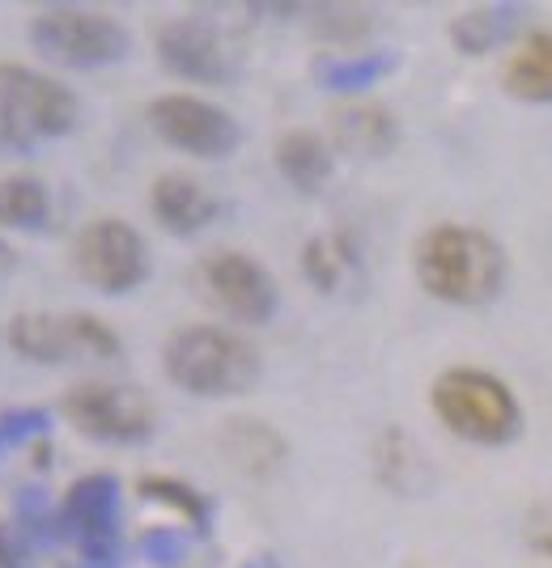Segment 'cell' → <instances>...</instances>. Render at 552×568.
<instances>
[{
  "label": "cell",
  "mask_w": 552,
  "mask_h": 568,
  "mask_svg": "<svg viewBox=\"0 0 552 568\" xmlns=\"http://www.w3.org/2000/svg\"><path fill=\"white\" fill-rule=\"evenodd\" d=\"M416 281L446 306H489L510 281V260L502 242L472 225H433L416 242Z\"/></svg>",
  "instance_id": "obj_1"
},
{
  "label": "cell",
  "mask_w": 552,
  "mask_h": 568,
  "mask_svg": "<svg viewBox=\"0 0 552 568\" xmlns=\"http://www.w3.org/2000/svg\"><path fill=\"white\" fill-rule=\"evenodd\" d=\"M430 407L459 442H472L484 450H502L510 442H519V433H523V403L489 369L455 365V369L438 374Z\"/></svg>",
  "instance_id": "obj_2"
},
{
  "label": "cell",
  "mask_w": 552,
  "mask_h": 568,
  "mask_svg": "<svg viewBox=\"0 0 552 568\" xmlns=\"http://www.w3.org/2000/svg\"><path fill=\"white\" fill-rule=\"evenodd\" d=\"M162 369L167 378L200 399H234L255 390V382L264 374L260 353L239 339L234 332L221 327H179L162 348Z\"/></svg>",
  "instance_id": "obj_3"
},
{
  "label": "cell",
  "mask_w": 552,
  "mask_h": 568,
  "mask_svg": "<svg viewBox=\"0 0 552 568\" xmlns=\"http://www.w3.org/2000/svg\"><path fill=\"white\" fill-rule=\"evenodd\" d=\"M30 43L43 60L64 69H107L132 51L128 30L111 13L81 9V4L39 9V18L30 22Z\"/></svg>",
  "instance_id": "obj_4"
},
{
  "label": "cell",
  "mask_w": 552,
  "mask_h": 568,
  "mask_svg": "<svg viewBox=\"0 0 552 568\" xmlns=\"http://www.w3.org/2000/svg\"><path fill=\"white\" fill-rule=\"evenodd\" d=\"M60 416L81 437L107 442V446H141L158 428V412H153V403L144 399V390L120 386V382L72 386L69 395L60 399Z\"/></svg>",
  "instance_id": "obj_5"
},
{
  "label": "cell",
  "mask_w": 552,
  "mask_h": 568,
  "mask_svg": "<svg viewBox=\"0 0 552 568\" xmlns=\"http://www.w3.org/2000/svg\"><path fill=\"white\" fill-rule=\"evenodd\" d=\"M72 263L81 272V281L107 293V297H123V293H137L149 272H153V260H149V246L144 237L120 221V216H102V221H90L81 234H77V246H72Z\"/></svg>",
  "instance_id": "obj_6"
},
{
  "label": "cell",
  "mask_w": 552,
  "mask_h": 568,
  "mask_svg": "<svg viewBox=\"0 0 552 568\" xmlns=\"http://www.w3.org/2000/svg\"><path fill=\"white\" fill-rule=\"evenodd\" d=\"M195 284L204 293V302L221 314H230L234 323L247 327H264L281 310V284L260 260L242 255V251H213L195 267Z\"/></svg>",
  "instance_id": "obj_7"
},
{
  "label": "cell",
  "mask_w": 552,
  "mask_h": 568,
  "mask_svg": "<svg viewBox=\"0 0 552 568\" xmlns=\"http://www.w3.org/2000/svg\"><path fill=\"white\" fill-rule=\"evenodd\" d=\"M13 353L34 365H64L77 356L111 361L120 356V335L111 332L94 314H34L26 310L9 323Z\"/></svg>",
  "instance_id": "obj_8"
},
{
  "label": "cell",
  "mask_w": 552,
  "mask_h": 568,
  "mask_svg": "<svg viewBox=\"0 0 552 568\" xmlns=\"http://www.w3.org/2000/svg\"><path fill=\"white\" fill-rule=\"evenodd\" d=\"M69 539L81 547V568H120V479L116 475H86L69 488L60 505Z\"/></svg>",
  "instance_id": "obj_9"
},
{
  "label": "cell",
  "mask_w": 552,
  "mask_h": 568,
  "mask_svg": "<svg viewBox=\"0 0 552 568\" xmlns=\"http://www.w3.org/2000/svg\"><path fill=\"white\" fill-rule=\"evenodd\" d=\"M149 128L179 153L192 158H230L242 141L239 119L195 94H167L149 106Z\"/></svg>",
  "instance_id": "obj_10"
},
{
  "label": "cell",
  "mask_w": 552,
  "mask_h": 568,
  "mask_svg": "<svg viewBox=\"0 0 552 568\" xmlns=\"http://www.w3.org/2000/svg\"><path fill=\"white\" fill-rule=\"evenodd\" d=\"M0 106L22 123L30 141H56L77 128V98L69 85L26 64H0Z\"/></svg>",
  "instance_id": "obj_11"
},
{
  "label": "cell",
  "mask_w": 552,
  "mask_h": 568,
  "mask_svg": "<svg viewBox=\"0 0 552 568\" xmlns=\"http://www.w3.org/2000/svg\"><path fill=\"white\" fill-rule=\"evenodd\" d=\"M158 60L162 69L200 81V85H230L239 77V55L225 43V34L217 26L200 18H174L158 30Z\"/></svg>",
  "instance_id": "obj_12"
},
{
  "label": "cell",
  "mask_w": 552,
  "mask_h": 568,
  "mask_svg": "<svg viewBox=\"0 0 552 568\" xmlns=\"http://www.w3.org/2000/svg\"><path fill=\"white\" fill-rule=\"evenodd\" d=\"M149 209L158 216V225L174 237H192L200 230H209L221 213L213 191L188 174H162L149 191Z\"/></svg>",
  "instance_id": "obj_13"
},
{
  "label": "cell",
  "mask_w": 552,
  "mask_h": 568,
  "mask_svg": "<svg viewBox=\"0 0 552 568\" xmlns=\"http://www.w3.org/2000/svg\"><path fill=\"white\" fill-rule=\"evenodd\" d=\"M332 136L340 149H349L358 158H387L400 141V123L387 106L353 102V106H340L332 115Z\"/></svg>",
  "instance_id": "obj_14"
},
{
  "label": "cell",
  "mask_w": 552,
  "mask_h": 568,
  "mask_svg": "<svg viewBox=\"0 0 552 568\" xmlns=\"http://www.w3.org/2000/svg\"><path fill=\"white\" fill-rule=\"evenodd\" d=\"M505 94H514L519 102H535L549 106L552 102V30H535L519 48L510 51L502 69Z\"/></svg>",
  "instance_id": "obj_15"
},
{
  "label": "cell",
  "mask_w": 552,
  "mask_h": 568,
  "mask_svg": "<svg viewBox=\"0 0 552 568\" xmlns=\"http://www.w3.org/2000/svg\"><path fill=\"white\" fill-rule=\"evenodd\" d=\"M523 18H528V4H476V9H463L451 22V43L463 55H484V51L510 43L519 34Z\"/></svg>",
  "instance_id": "obj_16"
},
{
  "label": "cell",
  "mask_w": 552,
  "mask_h": 568,
  "mask_svg": "<svg viewBox=\"0 0 552 568\" xmlns=\"http://www.w3.org/2000/svg\"><path fill=\"white\" fill-rule=\"evenodd\" d=\"M332 166H337V158H332V144L323 141L319 132H285L281 141H277V170L285 174L289 187L314 191L328 187V179H332Z\"/></svg>",
  "instance_id": "obj_17"
},
{
  "label": "cell",
  "mask_w": 552,
  "mask_h": 568,
  "mask_svg": "<svg viewBox=\"0 0 552 568\" xmlns=\"http://www.w3.org/2000/svg\"><path fill=\"white\" fill-rule=\"evenodd\" d=\"M395 69H400V55L383 48L358 51V55H319L314 81H319V90H332V94H361Z\"/></svg>",
  "instance_id": "obj_18"
},
{
  "label": "cell",
  "mask_w": 552,
  "mask_h": 568,
  "mask_svg": "<svg viewBox=\"0 0 552 568\" xmlns=\"http://www.w3.org/2000/svg\"><path fill=\"white\" fill-rule=\"evenodd\" d=\"M0 225L18 234H43L51 225L48 183L34 174H9L0 179Z\"/></svg>",
  "instance_id": "obj_19"
},
{
  "label": "cell",
  "mask_w": 552,
  "mask_h": 568,
  "mask_svg": "<svg viewBox=\"0 0 552 568\" xmlns=\"http://www.w3.org/2000/svg\"><path fill=\"white\" fill-rule=\"evenodd\" d=\"M225 446H230V458L251 475H268L285 458V442L268 425H255V420H234L225 428Z\"/></svg>",
  "instance_id": "obj_20"
},
{
  "label": "cell",
  "mask_w": 552,
  "mask_h": 568,
  "mask_svg": "<svg viewBox=\"0 0 552 568\" xmlns=\"http://www.w3.org/2000/svg\"><path fill=\"white\" fill-rule=\"evenodd\" d=\"M141 497L153 500V505H167L183 521H192L195 535H209V526H213V500L204 497L200 488H192V484H183V479L149 475V479H141Z\"/></svg>",
  "instance_id": "obj_21"
},
{
  "label": "cell",
  "mask_w": 552,
  "mask_h": 568,
  "mask_svg": "<svg viewBox=\"0 0 552 568\" xmlns=\"http://www.w3.org/2000/svg\"><path fill=\"white\" fill-rule=\"evenodd\" d=\"M13 514H18L13 526L34 544V551H39V547H60L69 539L64 514L51 505V497L43 488H22V493L13 497Z\"/></svg>",
  "instance_id": "obj_22"
},
{
  "label": "cell",
  "mask_w": 552,
  "mask_h": 568,
  "mask_svg": "<svg viewBox=\"0 0 552 568\" xmlns=\"http://www.w3.org/2000/svg\"><path fill=\"white\" fill-rule=\"evenodd\" d=\"M302 267H307V276H311L314 288H337L353 267H358V251H353V242L340 234H323V237H311L307 242V255H302Z\"/></svg>",
  "instance_id": "obj_23"
},
{
  "label": "cell",
  "mask_w": 552,
  "mask_h": 568,
  "mask_svg": "<svg viewBox=\"0 0 552 568\" xmlns=\"http://www.w3.org/2000/svg\"><path fill=\"white\" fill-rule=\"evenodd\" d=\"M137 551H141L144 565L170 568L188 556V535L174 530V526H153V530H144L141 539H137Z\"/></svg>",
  "instance_id": "obj_24"
},
{
  "label": "cell",
  "mask_w": 552,
  "mask_h": 568,
  "mask_svg": "<svg viewBox=\"0 0 552 568\" xmlns=\"http://www.w3.org/2000/svg\"><path fill=\"white\" fill-rule=\"evenodd\" d=\"M51 433V412L43 407H18V412H4L0 416V446H26L34 437H48Z\"/></svg>",
  "instance_id": "obj_25"
},
{
  "label": "cell",
  "mask_w": 552,
  "mask_h": 568,
  "mask_svg": "<svg viewBox=\"0 0 552 568\" xmlns=\"http://www.w3.org/2000/svg\"><path fill=\"white\" fill-rule=\"evenodd\" d=\"M0 568H39V551L13 521H0Z\"/></svg>",
  "instance_id": "obj_26"
},
{
  "label": "cell",
  "mask_w": 552,
  "mask_h": 568,
  "mask_svg": "<svg viewBox=\"0 0 552 568\" xmlns=\"http://www.w3.org/2000/svg\"><path fill=\"white\" fill-rule=\"evenodd\" d=\"M34 153V141L22 132V123L0 106V158H30Z\"/></svg>",
  "instance_id": "obj_27"
},
{
  "label": "cell",
  "mask_w": 552,
  "mask_h": 568,
  "mask_svg": "<svg viewBox=\"0 0 552 568\" xmlns=\"http://www.w3.org/2000/svg\"><path fill=\"white\" fill-rule=\"evenodd\" d=\"M531 539H535V551H540L544 560H552V521H540Z\"/></svg>",
  "instance_id": "obj_28"
},
{
  "label": "cell",
  "mask_w": 552,
  "mask_h": 568,
  "mask_svg": "<svg viewBox=\"0 0 552 568\" xmlns=\"http://www.w3.org/2000/svg\"><path fill=\"white\" fill-rule=\"evenodd\" d=\"M242 568H281V560H277V556H268V551H264V556H251V560H247Z\"/></svg>",
  "instance_id": "obj_29"
},
{
  "label": "cell",
  "mask_w": 552,
  "mask_h": 568,
  "mask_svg": "<svg viewBox=\"0 0 552 568\" xmlns=\"http://www.w3.org/2000/svg\"><path fill=\"white\" fill-rule=\"evenodd\" d=\"M60 568H72V565H60Z\"/></svg>",
  "instance_id": "obj_30"
}]
</instances>
